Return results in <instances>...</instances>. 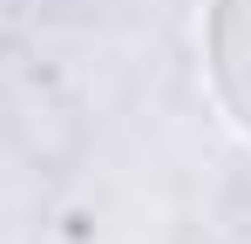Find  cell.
I'll list each match as a JSON object with an SVG mask.
<instances>
[{
  "label": "cell",
  "mask_w": 251,
  "mask_h": 244,
  "mask_svg": "<svg viewBox=\"0 0 251 244\" xmlns=\"http://www.w3.org/2000/svg\"><path fill=\"white\" fill-rule=\"evenodd\" d=\"M204 75L238 136H251V0L204 7Z\"/></svg>",
  "instance_id": "1"
}]
</instances>
